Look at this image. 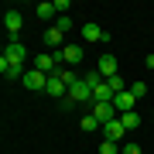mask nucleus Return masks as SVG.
Here are the masks:
<instances>
[{
    "label": "nucleus",
    "mask_w": 154,
    "mask_h": 154,
    "mask_svg": "<svg viewBox=\"0 0 154 154\" xmlns=\"http://www.w3.org/2000/svg\"><path fill=\"white\" fill-rule=\"evenodd\" d=\"M120 123L127 127V130H137V127H140V113H137V110H130V113H123V116H120Z\"/></svg>",
    "instance_id": "18"
},
{
    "label": "nucleus",
    "mask_w": 154,
    "mask_h": 154,
    "mask_svg": "<svg viewBox=\"0 0 154 154\" xmlns=\"http://www.w3.org/2000/svg\"><path fill=\"white\" fill-rule=\"evenodd\" d=\"M55 28H58L62 34H69V31H72V21H69V14H58V21H55Z\"/></svg>",
    "instance_id": "21"
},
{
    "label": "nucleus",
    "mask_w": 154,
    "mask_h": 154,
    "mask_svg": "<svg viewBox=\"0 0 154 154\" xmlns=\"http://www.w3.org/2000/svg\"><path fill=\"white\" fill-rule=\"evenodd\" d=\"M34 14H38L41 21H51V17H55L58 11H55V4H38V7H34Z\"/></svg>",
    "instance_id": "19"
},
{
    "label": "nucleus",
    "mask_w": 154,
    "mask_h": 154,
    "mask_svg": "<svg viewBox=\"0 0 154 154\" xmlns=\"http://www.w3.org/2000/svg\"><path fill=\"white\" fill-rule=\"evenodd\" d=\"M120 151H123V154H144V147H140V144H134V140H130V144H123Z\"/></svg>",
    "instance_id": "24"
},
{
    "label": "nucleus",
    "mask_w": 154,
    "mask_h": 154,
    "mask_svg": "<svg viewBox=\"0 0 154 154\" xmlns=\"http://www.w3.org/2000/svg\"><path fill=\"white\" fill-rule=\"evenodd\" d=\"M116 151H120V147H116L113 140H103V144H99V154H116Z\"/></svg>",
    "instance_id": "22"
},
{
    "label": "nucleus",
    "mask_w": 154,
    "mask_h": 154,
    "mask_svg": "<svg viewBox=\"0 0 154 154\" xmlns=\"http://www.w3.org/2000/svg\"><path fill=\"white\" fill-rule=\"evenodd\" d=\"M62 38H65V34H62V31L55 28V24H51V28H48V31L41 34V41L48 45V48H55V51H58V48H65V45H62Z\"/></svg>",
    "instance_id": "12"
},
{
    "label": "nucleus",
    "mask_w": 154,
    "mask_h": 154,
    "mask_svg": "<svg viewBox=\"0 0 154 154\" xmlns=\"http://www.w3.org/2000/svg\"><path fill=\"white\" fill-rule=\"evenodd\" d=\"M130 93H134V99H144V93H147V86H144V82H134V86H130Z\"/></svg>",
    "instance_id": "23"
},
{
    "label": "nucleus",
    "mask_w": 154,
    "mask_h": 154,
    "mask_svg": "<svg viewBox=\"0 0 154 154\" xmlns=\"http://www.w3.org/2000/svg\"><path fill=\"white\" fill-rule=\"evenodd\" d=\"M113 106H116V113H130L134 110V106H137V99H134V93H130V89H127V93H116V99H113Z\"/></svg>",
    "instance_id": "9"
},
{
    "label": "nucleus",
    "mask_w": 154,
    "mask_h": 154,
    "mask_svg": "<svg viewBox=\"0 0 154 154\" xmlns=\"http://www.w3.org/2000/svg\"><path fill=\"white\" fill-rule=\"evenodd\" d=\"M127 137V127L120 123V116L116 120H110V123H103V140H113V144H120Z\"/></svg>",
    "instance_id": "4"
},
{
    "label": "nucleus",
    "mask_w": 154,
    "mask_h": 154,
    "mask_svg": "<svg viewBox=\"0 0 154 154\" xmlns=\"http://www.w3.org/2000/svg\"><path fill=\"white\" fill-rule=\"evenodd\" d=\"M34 69L45 72V75H55V72H58V62H55V55H38V58H34Z\"/></svg>",
    "instance_id": "10"
},
{
    "label": "nucleus",
    "mask_w": 154,
    "mask_h": 154,
    "mask_svg": "<svg viewBox=\"0 0 154 154\" xmlns=\"http://www.w3.org/2000/svg\"><path fill=\"white\" fill-rule=\"evenodd\" d=\"M0 75L4 79H24V72H21V65H11V62L0 58Z\"/></svg>",
    "instance_id": "15"
},
{
    "label": "nucleus",
    "mask_w": 154,
    "mask_h": 154,
    "mask_svg": "<svg viewBox=\"0 0 154 154\" xmlns=\"http://www.w3.org/2000/svg\"><path fill=\"white\" fill-rule=\"evenodd\" d=\"M58 62V69H69V65H82V45H65V48L51 51Z\"/></svg>",
    "instance_id": "1"
},
{
    "label": "nucleus",
    "mask_w": 154,
    "mask_h": 154,
    "mask_svg": "<svg viewBox=\"0 0 154 154\" xmlns=\"http://www.w3.org/2000/svg\"><path fill=\"white\" fill-rule=\"evenodd\" d=\"M82 82H86L89 89H99V86L106 82V79H103V72H99V69H89L86 75H82Z\"/></svg>",
    "instance_id": "16"
},
{
    "label": "nucleus",
    "mask_w": 154,
    "mask_h": 154,
    "mask_svg": "<svg viewBox=\"0 0 154 154\" xmlns=\"http://www.w3.org/2000/svg\"><path fill=\"white\" fill-rule=\"evenodd\" d=\"M110 82V89L113 93H127V82H123V75H113V79H106Z\"/></svg>",
    "instance_id": "20"
},
{
    "label": "nucleus",
    "mask_w": 154,
    "mask_h": 154,
    "mask_svg": "<svg viewBox=\"0 0 154 154\" xmlns=\"http://www.w3.org/2000/svg\"><path fill=\"white\" fill-rule=\"evenodd\" d=\"M96 69L103 72V79H113V75H120V72H116V55H103L96 62Z\"/></svg>",
    "instance_id": "11"
},
{
    "label": "nucleus",
    "mask_w": 154,
    "mask_h": 154,
    "mask_svg": "<svg viewBox=\"0 0 154 154\" xmlns=\"http://www.w3.org/2000/svg\"><path fill=\"white\" fill-rule=\"evenodd\" d=\"M4 28L11 31V38H17V34H21V28H24L21 11H7V14H4Z\"/></svg>",
    "instance_id": "7"
},
{
    "label": "nucleus",
    "mask_w": 154,
    "mask_h": 154,
    "mask_svg": "<svg viewBox=\"0 0 154 154\" xmlns=\"http://www.w3.org/2000/svg\"><path fill=\"white\" fill-rule=\"evenodd\" d=\"M82 38H89V41H110V34H106L103 28H99V24H82Z\"/></svg>",
    "instance_id": "13"
},
{
    "label": "nucleus",
    "mask_w": 154,
    "mask_h": 154,
    "mask_svg": "<svg viewBox=\"0 0 154 154\" xmlns=\"http://www.w3.org/2000/svg\"><path fill=\"white\" fill-rule=\"evenodd\" d=\"M45 93H48V96H58V99H65V96H69V86H65V79L55 72V75H48V89H45Z\"/></svg>",
    "instance_id": "8"
},
{
    "label": "nucleus",
    "mask_w": 154,
    "mask_h": 154,
    "mask_svg": "<svg viewBox=\"0 0 154 154\" xmlns=\"http://www.w3.org/2000/svg\"><path fill=\"white\" fill-rule=\"evenodd\" d=\"M21 82L28 86L31 93H45V89H48V75H45V72H38V69H31V72H24Z\"/></svg>",
    "instance_id": "3"
},
{
    "label": "nucleus",
    "mask_w": 154,
    "mask_h": 154,
    "mask_svg": "<svg viewBox=\"0 0 154 154\" xmlns=\"http://www.w3.org/2000/svg\"><path fill=\"white\" fill-rule=\"evenodd\" d=\"M0 58L11 62V65H24V62H28V48H24V41H21V38H11Z\"/></svg>",
    "instance_id": "2"
},
{
    "label": "nucleus",
    "mask_w": 154,
    "mask_h": 154,
    "mask_svg": "<svg viewBox=\"0 0 154 154\" xmlns=\"http://www.w3.org/2000/svg\"><path fill=\"white\" fill-rule=\"evenodd\" d=\"M69 99H75V103H93V89H89L82 79H79V82L69 86Z\"/></svg>",
    "instance_id": "5"
},
{
    "label": "nucleus",
    "mask_w": 154,
    "mask_h": 154,
    "mask_svg": "<svg viewBox=\"0 0 154 154\" xmlns=\"http://www.w3.org/2000/svg\"><path fill=\"white\" fill-rule=\"evenodd\" d=\"M99 127H103V123H99L93 113H86L82 120H79V130H82V134H93V130H99Z\"/></svg>",
    "instance_id": "17"
},
{
    "label": "nucleus",
    "mask_w": 154,
    "mask_h": 154,
    "mask_svg": "<svg viewBox=\"0 0 154 154\" xmlns=\"http://www.w3.org/2000/svg\"><path fill=\"white\" fill-rule=\"evenodd\" d=\"M144 69H154V55H147V58H144Z\"/></svg>",
    "instance_id": "25"
},
{
    "label": "nucleus",
    "mask_w": 154,
    "mask_h": 154,
    "mask_svg": "<svg viewBox=\"0 0 154 154\" xmlns=\"http://www.w3.org/2000/svg\"><path fill=\"white\" fill-rule=\"evenodd\" d=\"M93 116H96L99 123H110V120H116L120 113H116L113 103H93Z\"/></svg>",
    "instance_id": "6"
},
{
    "label": "nucleus",
    "mask_w": 154,
    "mask_h": 154,
    "mask_svg": "<svg viewBox=\"0 0 154 154\" xmlns=\"http://www.w3.org/2000/svg\"><path fill=\"white\" fill-rule=\"evenodd\" d=\"M116 99V93L110 89V82H103L99 89H93V103H113Z\"/></svg>",
    "instance_id": "14"
}]
</instances>
